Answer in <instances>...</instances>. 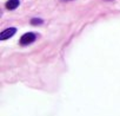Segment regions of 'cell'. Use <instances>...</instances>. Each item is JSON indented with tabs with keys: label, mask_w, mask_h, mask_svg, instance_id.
Segmentation results:
<instances>
[{
	"label": "cell",
	"mask_w": 120,
	"mask_h": 116,
	"mask_svg": "<svg viewBox=\"0 0 120 116\" xmlns=\"http://www.w3.org/2000/svg\"><path fill=\"white\" fill-rule=\"evenodd\" d=\"M35 39H37V34H35V33H33V32H27V33H25V34L21 36L19 43H20V45L26 46V45H30V44L34 43Z\"/></svg>",
	"instance_id": "cell-1"
},
{
	"label": "cell",
	"mask_w": 120,
	"mask_h": 116,
	"mask_svg": "<svg viewBox=\"0 0 120 116\" xmlns=\"http://www.w3.org/2000/svg\"><path fill=\"white\" fill-rule=\"evenodd\" d=\"M17 32V29L15 27H10V29H6L4 30L1 33H0V40H6L11 37H13Z\"/></svg>",
	"instance_id": "cell-2"
},
{
	"label": "cell",
	"mask_w": 120,
	"mask_h": 116,
	"mask_svg": "<svg viewBox=\"0 0 120 116\" xmlns=\"http://www.w3.org/2000/svg\"><path fill=\"white\" fill-rule=\"evenodd\" d=\"M20 5V1L19 0H8V1L6 3V8L7 10H10V11H13V10H15L18 6Z\"/></svg>",
	"instance_id": "cell-3"
},
{
	"label": "cell",
	"mask_w": 120,
	"mask_h": 116,
	"mask_svg": "<svg viewBox=\"0 0 120 116\" xmlns=\"http://www.w3.org/2000/svg\"><path fill=\"white\" fill-rule=\"evenodd\" d=\"M42 23H44V20L40 19V18H33V19L31 20V24H32V25H41Z\"/></svg>",
	"instance_id": "cell-4"
},
{
	"label": "cell",
	"mask_w": 120,
	"mask_h": 116,
	"mask_svg": "<svg viewBox=\"0 0 120 116\" xmlns=\"http://www.w3.org/2000/svg\"><path fill=\"white\" fill-rule=\"evenodd\" d=\"M106 1H111V0H106Z\"/></svg>",
	"instance_id": "cell-5"
}]
</instances>
